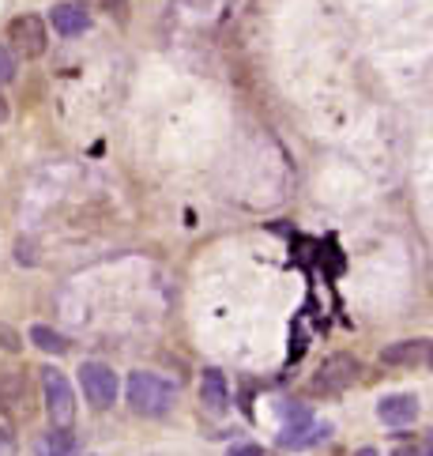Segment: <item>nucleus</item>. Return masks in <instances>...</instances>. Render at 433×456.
Listing matches in <instances>:
<instances>
[{
  "instance_id": "obj_1",
  "label": "nucleus",
  "mask_w": 433,
  "mask_h": 456,
  "mask_svg": "<svg viewBox=\"0 0 433 456\" xmlns=\"http://www.w3.org/2000/svg\"><path fill=\"white\" fill-rule=\"evenodd\" d=\"M38 396H35V381L30 373L20 366H0V415L12 422H30L38 412Z\"/></svg>"
},
{
  "instance_id": "obj_2",
  "label": "nucleus",
  "mask_w": 433,
  "mask_h": 456,
  "mask_svg": "<svg viewBox=\"0 0 433 456\" xmlns=\"http://www.w3.org/2000/svg\"><path fill=\"white\" fill-rule=\"evenodd\" d=\"M128 404H132V412L136 415H166L170 412V404H173V385L163 381L158 373H128Z\"/></svg>"
},
{
  "instance_id": "obj_3",
  "label": "nucleus",
  "mask_w": 433,
  "mask_h": 456,
  "mask_svg": "<svg viewBox=\"0 0 433 456\" xmlns=\"http://www.w3.org/2000/svg\"><path fill=\"white\" fill-rule=\"evenodd\" d=\"M283 419L286 422H283V430L276 437L279 449H309V445L328 442V434H332L328 422L309 415V407H283Z\"/></svg>"
},
{
  "instance_id": "obj_4",
  "label": "nucleus",
  "mask_w": 433,
  "mask_h": 456,
  "mask_svg": "<svg viewBox=\"0 0 433 456\" xmlns=\"http://www.w3.org/2000/svg\"><path fill=\"white\" fill-rule=\"evenodd\" d=\"M42 388H45V412H50L53 427H72L76 422V392L68 385V377L60 370H42Z\"/></svg>"
},
{
  "instance_id": "obj_5",
  "label": "nucleus",
  "mask_w": 433,
  "mask_h": 456,
  "mask_svg": "<svg viewBox=\"0 0 433 456\" xmlns=\"http://www.w3.org/2000/svg\"><path fill=\"white\" fill-rule=\"evenodd\" d=\"M8 42L23 60H38L45 53V45H50V30H45L38 15H15L8 23Z\"/></svg>"
},
{
  "instance_id": "obj_6",
  "label": "nucleus",
  "mask_w": 433,
  "mask_h": 456,
  "mask_svg": "<svg viewBox=\"0 0 433 456\" xmlns=\"http://www.w3.org/2000/svg\"><path fill=\"white\" fill-rule=\"evenodd\" d=\"M79 385H84V396L91 400V407H114L117 400V373L109 370L106 363H84L79 366Z\"/></svg>"
},
{
  "instance_id": "obj_7",
  "label": "nucleus",
  "mask_w": 433,
  "mask_h": 456,
  "mask_svg": "<svg viewBox=\"0 0 433 456\" xmlns=\"http://www.w3.org/2000/svg\"><path fill=\"white\" fill-rule=\"evenodd\" d=\"M358 373H362V363L355 355H328L313 377V388L317 392H343L358 381Z\"/></svg>"
},
{
  "instance_id": "obj_8",
  "label": "nucleus",
  "mask_w": 433,
  "mask_h": 456,
  "mask_svg": "<svg viewBox=\"0 0 433 456\" xmlns=\"http://www.w3.org/2000/svg\"><path fill=\"white\" fill-rule=\"evenodd\" d=\"M377 419L389 422V427H411V422L419 419V396H411V392H392V396H384L377 404Z\"/></svg>"
},
{
  "instance_id": "obj_9",
  "label": "nucleus",
  "mask_w": 433,
  "mask_h": 456,
  "mask_svg": "<svg viewBox=\"0 0 433 456\" xmlns=\"http://www.w3.org/2000/svg\"><path fill=\"white\" fill-rule=\"evenodd\" d=\"M429 351H433V340H399L381 351V363L384 366H419L429 358Z\"/></svg>"
},
{
  "instance_id": "obj_10",
  "label": "nucleus",
  "mask_w": 433,
  "mask_h": 456,
  "mask_svg": "<svg viewBox=\"0 0 433 456\" xmlns=\"http://www.w3.org/2000/svg\"><path fill=\"white\" fill-rule=\"evenodd\" d=\"M50 23H53L57 35L76 38V35H84V30L91 27V12L84 4H72V0H64V4H57L50 12Z\"/></svg>"
},
{
  "instance_id": "obj_11",
  "label": "nucleus",
  "mask_w": 433,
  "mask_h": 456,
  "mask_svg": "<svg viewBox=\"0 0 433 456\" xmlns=\"http://www.w3.org/2000/svg\"><path fill=\"white\" fill-rule=\"evenodd\" d=\"M200 400H204L207 412H215V415L227 412L230 385H227V377H222L219 370H204V377H200Z\"/></svg>"
},
{
  "instance_id": "obj_12",
  "label": "nucleus",
  "mask_w": 433,
  "mask_h": 456,
  "mask_svg": "<svg viewBox=\"0 0 433 456\" xmlns=\"http://www.w3.org/2000/svg\"><path fill=\"white\" fill-rule=\"evenodd\" d=\"M30 343H35L38 351H45V355H68V348H72L60 332H53V328H45V324L30 328Z\"/></svg>"
},
{
  "instance_id": "obj_13",
  "label": "nucleus",
  "mask_w": 433,
  "mask_h": 456,
  "mask_svg": "<svg viewBox=\"0 0 433 456\" xmlns=\"http://www.w3.org/2000/svg\"><path fill=\"white\" fill-rule=\"evenodd\" d=\"M45 449H50V452H72L76 442L68 437V427H53L50 437H45Z\"/></svg>"
},
{
  "instance_id": "obj_14",
  "label": "nucleus",
  "mask_w": 433,
  "mask_h": 456,
  "mask_svg": "<svg viewBox=\"0 0 433 456\" xmlns=\"http://www.w3.org/2000/svg\"><path fill=\"white\" fill-rule=\"evenodd\" d=\"M0 348H4V351H20V348H23V340L15 336L8 324H0Z\"/></svg>"
},
{
  "instance_id": "obj_15",
  "label": "nucleus",
  "mask_w": 433,
  "mask_h": 456,
  "mask_svg": "<svg viewBox=\"0 0 433 456\" xmlns=\"http://www.w3.org/2000/svg\"><path fill=\"white\" fill-rule=\"evenodd\" d=\"M15 76V60H12V53L4 50V45H0V84H8Z\"/></svg>"
},
{
  "instance_id": "obj_16",
  "label": "nucleus",
  "mask_w": 433,
  "mask_h": 456,
  "mask_svg": "<svg viewBox=\"0 0 433 456\" xmlns=\"http://www.w3.org/2000/svg\"><path fill=\"white\" fill-rule=\"evenodd\" d=\"M99 4H102V8L109 12V15H114V12H117V15H124V8H128V0H99Z\"/></svg>"
},
{
  "instance_id": "obj_17",
  "label": "nucleus",
  "mask_w": 433,
  "mask_h": 456,
  "mask_svg": "<svg viewBox=\"0 0 433 456\" xmlns=\"http://www.w3.org/2000/svg\"><path fill=\"white\" fill-rule=\"evenodd\" d=\"M8 449H12V437H8L4 430H0V452H8Z\"/></svg>"
},
{
  "instance_id": "obj_18",
  "label": "nucleus",
  "mask_w": 433,
  "mask_h": 456,
  "mask_svg": "<svg viewBox=\"0 0 433 456\" xmlns=\"http://www.w3.org/2000/svg\"><path fill=\"white\" fill-rule=\"evenodd\" d=\"M8 117V106H4V99H0V121H4Z\"/></svg>"
}]
</instances>
